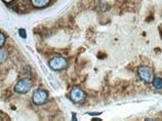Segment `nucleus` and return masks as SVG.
Wrapping results in <instances>:
<instances>
[{
    "label": "nucleus",
    "mask_w": 162,
    "mask_h": 121,
    "mask_svg": "<svg viewBox=\"0 0 162 121\" xmlns=\"http://www.w3.org/2000/svg\"><path fill=\"white\" fill-rule=\"evenodd\" d=\"M48 65L53 71H62L67 68L68 60L64 57H55L49 60Z\"/></svg>",
    "instance_id": "obj_1"
},
{
    "label": "nucleus",
    "mask_w": 162,
    "mask_h": 121,
    "mask_svg": "<svg viewBox=\"0 0 162 121\" xmlns=\"http://www.w3.org/2000/svg\"><path fill=\"white\" fill-rule=\"evenodd\" d=\"M47 101H48V92L42 88L36 89L32 96V102L37 106L44 105Z\"/></svg>",
    "instance_id": "obj_2"
},
{
    "label": "nucleus",
    "mask_w": 162,
    "mask_h": 121,
    "mask_svg": "<svg viewBox=\"0 0 162 121\" xmlns=\"http://www.w3.org/2000/svg\"><path fill=\"white\" fill-rule=\"evenodd\" d=\"M70 99L72 102L75 103V104H82V103H84L85 101L86 95H85V92H83V89H81L80 87L74 86L73 88L71 89Z\"/></svg>",
    "instance_id": "obj_3"
},
{
    "label": "nucleus",
    "mask_w": 162,
    "mask_h": 121,
    "mask_svg": "<svg viewBox=\"0 0 162 121\" xmlns=\"http://www.w3.org/2000/svg\"><path fill=\"white\" fill-rule=\"evenodd\" d=\"M137 75H139L140 79L144 81L145 83H150L153 80V71L151 68L147 67V66H141L137 69Z\"/></svg>",
    "instance_id": "obj_4"
},
{
    "label": "nucleus",
    "mask_w": 162,
    "mask_h": 121,
    "mask_svg": "<svg viewBox=\"0 0 162 121\" xmlns=\"http://www.w3.org/2000/svg\"><path fill=\"white\" fill-rule=\"evenodd\" d=\"M32 87V80L30 78H23L17 81L14 86V90L17 93H27Z\"/></svg>",
    "instance_id": "obj_5"
},
{
    "label": "nucleus",
    "mask_w": 162,
    "mask_h": 121,
    "mask_svg": "<svg viewBox=\"0 0 162 121\" xmlns=\"http://www.w3.org/2000/svg\"><path fill=\"white\" fill-rule=\"evenodd\" d=\"M31 4L36 8H44L49 4L50 0H30Z\"/></svg>",
    "instance_id": "obj_6"
},
{
    "label": "nucleus",
    "mask_w": 162,
    "mask_h": 121,
    "mask_svg": "<svg viewBox=\"0 0 162 121\" xmlns=\"http://www.w3.org/2000/svg\"><path fill=\"white\" fill-rule=\"evenodd\" d=\"M152 84L155 89H162V78L154 77L152 80Z\"/></svg>",
    "instance_id": "obj_7"
},
{
    "label": "nucleus",
    "mask_w": 162,
    "mask_h": 121,
    "mask_svg": "<svg viewBox=\"0 0 162 121\" xmlns=\"http://www.w3.org/2000/svg\"><path fill=\"white\" fill-rule=\"evenodd\" d=\"M8 57V51L3 47H0V64L4 63Z\"/></svg>",
    "instance_id": "obj_8"
},
{
    "label": "nucleus",
    "mask_w": 162,
    "mask_h": 121,
    "mask_svg": "<svg viewBox=\"0 0 162 121\" xmlns=\"http://www.w3.org/2000/svg\"><path fill=\"white\" fill-rule=\"evenodd\" d=\"M98 7H100V10L102 11H108L110 10V6L108 3H105V2H102V3H100V5H98Z\"/></svg>",
    "instance_id": "obj_9"
},
{
    "label": "nucleus",
    "mask_w": 162,
    "mask_h": 121,
    "mask_svg": "<svg viewBox=\"0 0 162 121\" xmlns=\"http://www.w3.org/2000/svg\"><path fill=\"white\" fill-rule=\"evenodd\" d=\"M5 41H6V36H5L2 32H0V47L3 46Z\"/></svg>",
    "instance_id": "obj_10"
},
{
    "label": "nucleus",
    "mask_w": 162,
    "mask_h": 121,
    "mask_svg": "<svg viewBox=\"0 0 162 121\" xmlns=\"http://www.w3.org/2000/svg\"><path fill=\"white\" fill-rule=\"evenodd\" d=\"M19 34L22 38H27V33H26V30L25 29H20L19 30Z\"/></svg>",
    "instance_id": "obj_11"
},
{
    "label": "nucleus",
    "mask_w": 162,
    "mask_h": 121,
    "mask_svg": "<svg viewBox=\"0 0 162 121\" xmlns=\"http://www.w3.org/2000/svg\"><path fill=\"white\" fill-rule=\"evenodd\" d=\"M2 1H3L4 3H6V4H10V3H11L13 1H14V0H2Z\"/></svg>",
    "instance_id": "obj_12"
}]
</instances>
